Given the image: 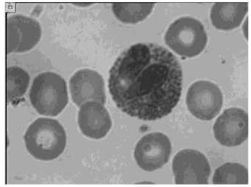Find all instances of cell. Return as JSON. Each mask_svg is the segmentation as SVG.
Instances as JSON below:
<instances>
[{"label": "cell", "instance_id": "cell-7", "mask_svg": "<svg viewBox=\"0 0 251 187\" xmlns=\"http://www.w3.org/2000/svg\"><path fill=\"white\" fill-rule=\"evenodd\" d=\"M172 153V144L169 138L160 132L145 135L137 143L134 158L143 170L153 172L167 164Z\"/></svg>", "mask_w": 251, "mask_h": 187}, {"label": "cell", "instance_id": "cell-2", "mask_svg": "<svg viewBox=\"0 0 251 187\" xmlns=\"http://www.w3.org/2000/svg\"><path fill=\"white\" fill-rule=\"evenodd\" d=\"M24 141L31 156L40 161H50L64 152L67 145V134L59 121L40 118L27 128Z\"/></svg>", "mask_w": 251, "mask_h": 187}, {"label": "cell", "instance_id": "cell-8", "mask_svg": "<svg viewBox=\"0 0 251 187\" xmlns=\"http://www.w3.org/2000/svg\"><path fill=\"white\" fill-rule=\"evenodd\" d=\"M176 184H207L211 169L209 161L199 151L184 149L172 161Z\"/></svg>", "mask_w": 251, "mask_h": 187}, {"label": "cell", "instance_id": "cell-10", "mask_svg": "<svg viewBox=\"0 0 251 187\" xmlns=\"http://www.w3.org/2000/svg\"><path fill=\"white\" fill-rule=\"evenodd\" d=\"M70 91L73 102L78 106L90 101L105 104L104 80L93 70L87 68L76 71L70 78Z\"/></svg>", "mask_w": 251, "mask_h": 187}, {"label": "cell", "instance_id": "cell-1", "mask_svg": "<svg viewBox=\"0 0 251 187\" xmlns=\"http://www.w3.org/2000/svg\"><path fill=\"white\" fill-rule=\"evenodd\" d=\"M182 81L181 66L172 52L156 44L138 43L113 64L109 90L125 113L155 121L167 116L178 104Z\"/></svg>", "mask_w": 251, "mask_h": 187}, {"label": "cell", "instance_id": "cell-9", "mask_svg": "<svg viewBox=\"0 0 251 187\" xmlns=\"http://www.w3.org/2000/svg\"><path fill=\"white\" fill-rule=\"evenodd\" d=\"M213 131L215 138L222 145L229 147L241 145L248 139V114L241 108H228L215 123Z\"/></svg>", "mask_w": 251, "mask_h": 187}, {"label": "cell", "instance_id": "cell-4", "mask_svg": "<svg viewBox=\"0 0 251 187\" xmlns=\"http://www.w3.org/2000/svg\"><path fill=\"white\" fill-rule=\"evenodd\" d=\"M165 41L179 55L194 58L206 47L207 35L201 22L192 17H181L169 26Z\"/></svg>", "mask_w": 251, "mask_h": 187}, {"label": "cell", "instance_id": "cell-14", "mask_svg": "<svg viewBox=\"0 0 251 187\" xmlns=\"http://www.w3.org/2000/svg\"><path fill=\"white\" fill-rule=\"evenodd\" d=\"M7 99L12 102L22 98L30 83L28 73L18 66L8 67L6 71Z\"/></svg>", "mask_w": 251, "mask_h": 187}, {"label": "cell", "instance_id": "cell-15", "mask_svg": "<svg viewBox=\"0 0 251 187\" xmlns=\"http://www.w3.org/2000/svg\"><path fill=\"white\" fill-rule=\"evenodd\" d=\"M212 181L214 184H248V169L242 164L227 163L216 169Z\"/></svg>", "mask_w": 251, "mask_h": 187}, {"label": "cell", "instance_id": "cell-3", "mask_svg": "<svg viewBox=\"0 0 251 187\" xmlns=\"http://www.w3.org/2000/svg\"><path fill=\"white\" fill-rule=\"evenodd\" d=\"M29 100L40 115L47 117L60 115L69 102L65 80L50 71L38 74L31 84Z\"/></svg>", "mask_w": 251, "mask_h": 187}, {"label": "cell", "instance_id": "cell-6", "mask_svg": "<svg viewBox=\"0 0 251 187\" xmlns=\"http://www.w3.org/2000/svg\"><path fill=\"white\" fill-rule=\"evenodd\" d=\"M6 36L8 54L27 52L41 41L42 29L34 19L17 14L7 19Z\"/></svg>", "mask_w": 251, "mask_h": 187}, {"label": "cell", "instance_id": "cell-12", "mask_svg": "<svg viewBox=\"0 0 251 187\" xmlns=\"http://www.w3.org/2000/svg\"><path fill=\"white\" fill-rule=\"evenodd\" d=\"M248 11V4L245 2H219L211 10L212 25L223 31L237 28L242 23Z\"/></svg>", "mask_w": 251, "mask_h": 187}, {"label": "cell", "instance_id": "cell-11", "mask_svg": "<svg viewBox=\"0 0 251 187\" xmlns=\"http://www.w3.org/2000/svg\"><path fill=\"white\" fill-rule=\"evenodd\" d=\"M78 121L83 135L91 139L104 138L112 126L111 119L105 107L94 101L85 103L80 106Z\"/></svg>", "mask_w": 251, "mask_h": 187}, {"label": "cell", "instance_id": "cell-13", "mask_svg": "<svg viewBox=\"0 0 251 187\" xmlns=\"http://www.w3.org/2000/svg\"><path fill=\"white\" fill-rule=\"evenodd\" d=\"M154 3H113L112 10L119 21L135 24L144 21L151 13Z\"/></svg>", "mask_w": 251, "mask_h": 187}, {"label": "cell", "instance_id": "cell-5", "mask_svg": "<svg viewBox=\"0 0 251 187\" xmlns=\"http://www.w3.org/2000/svg\"><path fill=\"white\" fill-rule=\"evenodd\" d=\"M186 104L192 115L202 121L217 116L223 105L220 88L208 81H198L191 85L186 95Z\"/></svg>", "mask_w": 251, "mask_h": 187}]
</instances>
